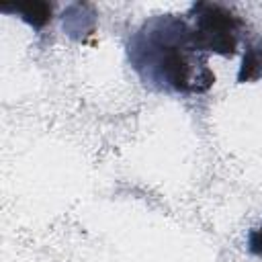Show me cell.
<instances>
[{"label":"cell","mask_w":262,"mask_h":262,"mask_svg":"<svg viewBox=\"0 0 262 262\" xmlns=\"http://www.w3.org/2000/svg\"><path fill=\"white\" fill-rule=\"evenodd\" d=\"M250 252L262 254V231H254L250 235Z\"/></svg>","instance_id":"6da1fadb"}]
</instances>
